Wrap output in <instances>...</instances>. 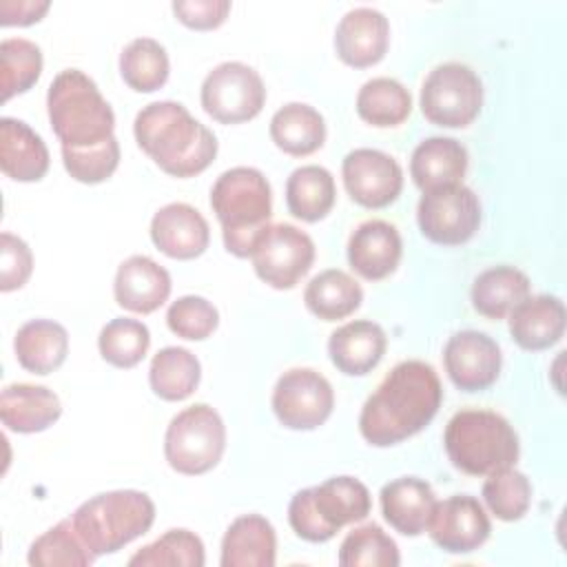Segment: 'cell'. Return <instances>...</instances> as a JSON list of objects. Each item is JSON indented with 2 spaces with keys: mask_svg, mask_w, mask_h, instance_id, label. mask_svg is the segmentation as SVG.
<instances>
[{
  "mask_svg": "<svg viewBox=\"0 0 567 567\" xmlns=\"http://www.w3.org/2000/svg\"><path fill=\"white\" fill-rule=\"evenodd\" d=\"M498 343L478 330L452 334L443 350V365L450 381L463 392L487 390L501 374Z\"/></svg>",
  "mask_w": 567,
  "mask_h": 567,
  "instance_id": "obj_15",
  "label": "cell"
},
{
  "mask_svg": "<svg viewBox=\"0 0 567 567\" xmlns=\"http://www.w3.org/2000/svg\"><path fill=\"white\" fill-rule=\"evenodd\" d=\"M166 323L173 334L188 341H202L217 330L219 312L208 299L184 295L168 306Z\"/></svg>",
  "mask_w": 567,
  "mask_h": 567,
  "instance_id": "obj_42",
  "label": "cell"
},
{
  "mask_svg": "<svg viewBox=\"0 0 567 567\" xmlns=\"http://www.w3.org/2000/svg\"><path fill=\"white\" fill-rule=\"evenodd\" d=\"M13 350L18 363L33 374L58 370L69 354V332L51 319H31L16 332Z\"/></svg>",
  "mask_w": 567,
  "mask_h": 567,
  "instance_id": "obj_28",
  "label": "cell"
},
{
  "mask_svg": "<svg viewBox=\"0 0 567 567\" xmlns=\"http://www.w3.org/2000/svg\"><path fill=\"white\" fill-rule=\"evenodd\" d=\"M357 113L379 128L399 126L412 113V95L394 78H372L357 93Z\"/></svg>",
  "mask_w": 567,
  "mask_h": 567,
  "instance_id": "obj_34",
  "label": "cell"
},
{
  "mask_svg": "<svg viewBox=\"0 0 567 567\" xmlns=\"http://www.w3.org/2000/svg\"><path fill=\"white\" fill-rule=\"evenodd\" d=\"M509 334L523 350H547L565 334V306L554 295L523 299L509 312Z\"/></svg>",
  "mask_w": 567,
  "mask_h": 567,
  "instance_id": "obj_22",
  "label": "cell"
},
{
  "mask_svg": "<svg viewBox=\"0 0 567 567\" xmlns=\"http://www.w3.org/2000/svg\"><path fill=\"white\" fill-rule=\"evenodd\" d=\"M171 286L166 268L146 255H133L120 264L113 281V295L120 308L137 315H151L168 299Z\"/></svg>",
  "mask_w": 567,
  "mask_h": 567,
  "instance_id": "obj_19",
  "label": "cell"
},
{
  "mask_svg": "<svg viewBox=\"0 0 567 567\" xmlns=\"http://www.w3.org/2000/svg\"><path fill=\"white\" fill-rule=\"evenodd\" d=\"M173 13L182 24L197 31H210L224 24L230 13L228 0H179L173 2Z\"/></svg>",
  "mask_w": 567,
  "mask_h": 567,
  "instance_id": "obj_45",
  "label": "cell"
},
{
  "mask_svg": "<svg viewBox=\"0 0 567 567\" xmlns=\"http://www.w3.org/2000/svg\"><path fill=\"white\" fill-rule=\"evenodd\" d=\"M443 388L434 368L419 359L396 363L368 396L359 432L374 447L396 445L419 434L439 412Z\"/></svg>",
  "mask_w": 567,
  "mask_h": 567,
  "instance_id": "obj_1",
  "label": "cell"
},
{
  "mask_svg": "<svg viewBox=\"0 0 567 567\" xmlns=\"http://www.w3.org/2000/svg\"><path fill=\"white\" fill-rule=\"evenodd\" d=\"M47 111L62 148H89L115 137L111 104L80 69H64L53 78L47 93Z\"/></svg>",
  "mask_w": 567,
  "mask_h": 567,
  "instance_id": "obj_4",
  "label": "cell"
},
{
  "mask_svg": "<svg viewBox=\"0 0 567 567\" xmlns=\"http://www.w3.org/2000/svg\"><path fill=\"white\" fill-rule=\"evenodd\" d=\"M33 270V255L27 241L11 233L0 235V290L11 292L22 288Z\"/></svg>",
  "mask_w": 567,
  "mask_h": 567,
  "instance_id": "obj_44",
  "label": "cell"
},
{
  "mask_svg": "<svg viewBox=\"0 0 567 567\" xmlns=\"http://www.w3.org/2000/svg\"><path fill=\"white\" fill-rule=\"evenodd\" d=\"M425 529L443 551L470 554L489 538L492 525L478 498L456 494L445 501H436Z\"/></svg>",
  "mask_w": 567,
  "mask_h": 567,
  "instance_id": "obj_14",
  "label": "cell"
},
{
  "mask_svg": "<svg viewBox=\"0 0 567 567\" xmlns=\"http://www.w3.org/2000/svg\"><path fill=\"white\" fill-rule=\"evenodd\" d=\"M334 408L330 381L312 368L286 370L272 390V412L288 430H317Z\"/></svg>",
  "mask_w": 567,
  "mask_h": 567,
  "instance_id": "obj_11",
  "label": "cell"
},
{
  "mask_svg": "<svg viewBox=\"0 0 567 567\" xmlns=\"http://www.w3.org/2000/svg\"><path fill=\"white\" fill-rule=\"evenodd\" d=\"M383 518L403 536H419L425 532L430 514L436 505L434 489L419 476H401L381 487Z\"/></svg>",
  "mask_w": 567,
  "mask_h": 567,
  "instance_id": "obj_21",
  "label": "cell"
},
{
  "mask_svg": "<svg viewBox=\"0 0 567 567\" xmlns=\"http://www.w3.org/2000/svg\"><path fill=\"white\" fill-rule=\"evenodd\" d=\"M306 308L321 321L350 317L363 301V290L354 277L339 268H328L310 279L303 290Z\"/></svg>",
  "mask_w": 567,
  "mask_h": 567,
  "instance_id": "obj_32",
  "label": "cell"
},
{
  "mask_svg": "<svg viewBox=\"0 0 567 567\" xmlns=\"http://www.w3.org/2000/svg\"><path fill=\"white\" fill-rule=\"evenodd\" d=\"M2 102L29 91L42 73V51L24 38H7L0 42Z\"/></svg>",
  "mask_w": 567,
  "mask_h": 567,
  "instance_id": "obj_41",
  "label": "cell"
},
{
  "mask_svg": "<svg viewBox=\"0 0 567 567\" xmlns=\"http://www.w3.org/2000/svg\"><path fill=\"white\" fill-rule=\"evenodd\" d=\"M341 175L350 199L363 208H385L403 188V171L399 162L377 148L350 151L343 157Z\"/></svg>",
  "mask_w": 567,
  "mask_h": 567,
  "instance_id": "obj_13",
  "label": "cell"
},
{
  "mask_svg": "<svg viewBox=\"0 0 567 567\" xmlns=\"http://www.w3.org/2000/svg\"><path fill=\"white\" fill-rule=\"evenodd\" d=\"M399 563L396 543L374 523L352 529L339 547L341 567H396Z\"/></svg>",
  "mask_w": 567,
  "mask_h": 567,
  "instance_id": "obj_40",
  "label": "cell"
},
{
  "mask_svg": "<svg viewBox=\"0 0 567 567\" xmlns=\"http://www.w3.org/2000/svg\"><path fill=\"white\" fill-rule=\"evenodd\" d=\"M266 102L261 75L244 62H221L202 82V109L219 124L257 117Z\"/></svg>",
  "mask_w": 567,
  "mask_h": 567,
  "instance_id": "obj_9",
  "label": "cell"
},
{
  "mask_svg": "<svg viewBox=\"0 0 567 567\" xmlns=\"http://www.w3.org/2000/svg\"><path fill=\"white\" fill-rule=\"evenodd\" d=\"M226 450V425L219 412L206 403H195L177 412L164 434V456L168 465L186 476L210 472Z\"/></svg>",
  "mask_w": 567,
  "mask_h": 567,
  "instance_id": "obj_7",
  "label": "cell"
},
{
  "mask_svg": "<svg viewBox=\"0 0 567 567\" xmlns=\"http://www.w3.org/2000/svg\"><path fill=\"white\" fill-rule=\"evenodd\" d=\"M334 199V177L323 166H299L286 182V206L301 221L312 224L323 219L332 210Z\"/></svg>",
  "mask_w": 567,
  "mask_h": 567,
  "instance_id": "obj_31",
  "label": "cell"
},
{
  "mask_svg": "<svg viewBox=\"0 0 567 567\" xmlns=\"http://www.w3.org/2000/svg\"><path fill=\"white\" fill-rule=\"evenodd\" d=\"M0 168L16 182H38L49 171V148L22 120H0Z\"/></svg>",
  "mask_w": 567,
  "mask_h": 567,
  "instance_id": "obj_25",
  "label": "cell"
},
{
  "mask_svg": "<svg viewBox=\"0 0 567 567\" xmlns=\"http://www.w3.org/2000/svg\"><path fill=\"white\" fill-rule=\"evenodd\" d=\"M250 259L261 281L277 290H290L310 270L315 244L292 224H272L257 239Z\"/></svg>",
  "mask_w": 567,
  "mask_h": 567,
  "instance_id": "obj_12",
  "label": "cell"
},
{
  "mask_svg": "<svg viewBox=\"0 0 567 567\" xmlns=\"http://www.w3.org/2000/svg\"><path fill=\"white\" fill-rule=\"evenodd\" d=\"M403 244L399 230L383 219L359 224L348 239V261L368 281L390 277L401 261Z\"/></svg>",
  "mask_w": 567,
  "mask_h": 567,
  "instance_id": "obj_18",
  "label": "cell"
},
{
  "mask_svg": "<svg viewBox=\"0 0 567 567\" xmlns=\"http://www.w3.org/2000/svg\"><path fill=\"white\" fill-rule=\"evenodd\" d=\"M445 452L456 470L470 476H487L518 461V434L509 421L492 410L456 412L443 434Z\"/></svg>",
  "mask_w": 567,
  "mask_h": 567,
  "instance_id": "obj_5",
  "label": "cell"
},
{
  "mask_svg": "<svg viewBox=\"0 0 567 567\" xmlns=\"http://www.w3.org/2000/svg\"><path fill=\"white\" fill-rule=\"evenodd\" d=\"M71 520L95 556L115 554L151 529L155 503L137 489L104 492L84 501Z\"/></svg>",
  "mask_w": 567,
  "mask_h": 567,
  "instance_id": "obj_6",
  "label": "cell"
},
{
  "mask_svg": "<svg viewBox=\"0 0 567 567\" xmlns=\"http://www.w3.org/2000/svg\"><path fill=\"white\" fill-rule=\"evenodd\" d=\"M49 2L47 0H2L0 2V24L2 27H27L33 24L38 20H42V16L49 11Z\"/></svg>",
  "mask_w": 567,
  "mask_h": 567,
  "instance_id": "obj_47",
  "label": "cell"
},
{
  "mask_svg": "<svg viewBox=\"0 0 567 567\" xmlns=\"http://www.w3.org/2000/svg\"><path fill=\"white\" fill-rule=\"evenodd\" d=\"M210 206L221 224L226 250L250 257L272 215V193L264 173L250 166L224 171L210 188Z\"/></svg>",
  "mask_w": 567,
  "mask_h": 567,
  "instance_id": "obj_3",
  "label": "cell"
},
{
  "mask_svg": "<svg viewBox=\"0 0 567 567\" xmlns=\"http://www.w3.org/2000/svg\"><path fill=\"white\" fill-rule=\"evenodd\" d=\"M66 173L82 184H100L109 179L120 164V144L115 137L89 148H62Z\"/></svg>",
  "mask_w": 567,
  "mask_h": 567,
  "instance_id": "obj_43",
  "label": "cell"
},
{
  "mask_svg": "<svg viewBox=\"0 0 567 567\" xmlns=\"http://www.w3.org/2000/svg\"><path fill=\"white\" fill-rule=\"evenodd\" d=\"M137 146L179 179L204 173L217 155V137L188 109L173 100L146 104L133 124Z\"/></svg>",
  "mask_w": 567,
  "mask_h": 567,
  "instance_id": "obj_2",
  "label": "cell"
},
{
  "mask_svg": "<svg viewBox=\"0 0 567 567\" xmlns=\"http://www.w3.org/2000/svg\"><path fill=\"white\" fill-rule=\"evenodd\" d=\"M481 106L483 84L467 64H439L421 84V113L436 126L465 128L478 117Z\"/></svg>",
  "mask_w": 567,
  "mask_h": 567,
  "instance_id": "obj_8",
  "label": "cell"
},
{
  "mask_svg": "<svg viewBox=\"0 0 567 567\" xmlns=\"http://www.w3.org/2000/svg\"><path fill=\"white\" fill-rule=\"evenodd\" d=\"M202 379V365L197 357L177 346L162 348L148 368L151 390L164 401H184L188 399Z\"/></svg>",
  "mask_w": 567,
  "mask_h": 567,
  "instance_id": "obj_33",
  "label": "cell"
},
{
  "mask_svg": "<svg viewBox=\"0 0 567 567\" xmlns=\"http://www.w3.org/2000/svg\"><path fill=\"white\" fill-rule=\"evenodd\" d=\"M529 277L514 266H494L483 270L472 284V306L487 319L507 317L529 297Z\"/></svg>",
  "mask_w": 567,
  "mask_h": 567,
  "instance_id": "obj_30",
  "label": "cell"
},
{
  "mask_svg": "<svg viewBox=\"0 0 567 567\" xmlns=\"http://www.w3.org/2000/svg\"><path fill=\"white\" fill-rule=\"evenodd\" d=\"M288 520H290L292 532L308 543H326L332 538V534L321 523V518L312 505L310 487H306L292 496V501L288 505Z\"/></svg>",
  "mask_w": 567,
  "mask_h": 567,
  "instance_id": "obj_46",
  "label": "cell"
},
{
  "mask_svg": "<svg viewBox=\"0 0 567 567\" xmlns=\"http://www.w3.org/2000/svg\"><path fill=\"white\" fill-rule=\"evenodd\" d=\"M27 560L35 567H84L95 560V554L86 547L73 520L64 518L33 540Z\"/></svg>",
  "mask_w": 567,
  "mask_h": 567,
  "instance_id": "obj_36",
  "label": "cell"
},
{
  "mask_svg": "<svg viewBox=\"0 0 567 567\" xmlns=\"http://www.w3.org/2000/svg\"><path fill=\"white\" fill-rule=\"evenodd\" d=\"M151 239L171 259H195L208 248L210 230L197 208L173 202L153 215Z\"/></svg>",
  "mask_w": 567,
  "mask_h": 567,
  "instance_id": "obj_17",
  "label": "cell"
},
{
  "mask_svg": "<svg viewBox=\"0 0 567 567\" xmlns=\"http://www.w3.org/2000/svg\"><path fill=\"white\" fill-rule=\"evenodd\" d=\"M310 498L332 536L343 525L363 520L372 507L368 487L354 476H332L321 485L310 487Z\"/></svg>",
  "mask_w": 567,
  "mask_h": 567,
  "instance_id": "obj_27",
  "label": "cell"
},
{
  "mask_svg": "<svg viewBox=\"0 0 567 567\" xmlns=\"http://www.w3.org/2000/svg\"><path fill=\"white\" fill-rule=\"evenodd\" d=\"M390 44L388 18L372 7L350 9L337 24L334 51L339 60L354 69H365L383 60Z\"/></svg>",
  "mask_w": 567,
  "mask_h": 567,
  "instance_id": "obj_16",
  "label": "cell"
},
{
  "mask_svg": "<svg viewBox=\"0 0 567 567\" xmlns=\"http://www.w3.org/2000/svg\"><path fill=\"white\" fill-rule=\"evenodd\" d=\"M275 146L292 157H306L326 142V122L317 109L301 102L284 104L270 120Z\"/></svg>",
  "mask_w": 567,
  "mask_h": 567,
  "instance_id": "obj_29",
  "label": "cell"
},
{
  "mask_svg": "<svg viewBox=\"0 0 567 567\" xmlns=\"http://www.w3.org/2000/svg\"><path fill=\"white\" fill-rule=\"evenodd\" d=\"M483 501L498 520H520L532 505V483L514 467L498 470L487 474V481L483 483Z\"/></svg>",
  "mask_w": 567,
  "mask_h": 567,
  "instance_id": "obj_39",
  "label": "cell"
},
{
  "mask_svg": "<svg viewBox=\"0 0 567 567\" xmlns=\"http://www.w3.org/2000/svg\"><path fill=\"white\" fill-rule=\"evenodd\" d=\"M465 171L467 151L454 137H427L414 148L410 159V175L423 193L461 184Z\"/></svg>",
  "mask_w": 567,
  "mask_h": 567,
  "instance_id": "obj_26",
  "label": "cell"
},
{
  "mask_svg": "<svg viewBox=\"0 0 567 567\" xmlns=\"http://www.w3.org/2000/svg\"><path fill=\"white\" fill-rule=\"evenodd\" d=\"M166 49L153 38H135L120 53V75L137 93H153L168 80Z\"/></svg>",
  "mask_w": 567,
  "mask_h": 567,
  "instance_id": "obj_35",
  "label": "cell"
},
{
  "mask_svg": "<svg viewBox=\"0 0 567 567\" xmlns=\"http://www.w3.org/2000/svg\"><path fill=\"white\" fill-rule=\"evenodd\" d=\"M151 346L148 328L131 317L111 319L97 337L100 354L106 363L115 368H133L137 365Z\"/></svg>",
  "mask_w": 567,
  "mask_h": 567,
  "instance_id": "obj_37",
  "label": "cell"
},
{
  "mask_svg": "<svg viewBox=\"0 0 567 567\" xmlns=\"http://www.w3.org/2000/svg\"><path fill=\"white\" fill-rule=\"evenodd\" d=\"M388 337L374 321L359 319L337 328L328 341V354L334 368L348 377L372 372L385 354Z\"/></svg>",
  "mask_w": 567,
  "mask_h": 567,
  "instance_id": "obj_20",
  "label": "cell"
},
{
  "mask_svg": "<svg viewBox=\"0 0 567 567\" xmlns=\"http://www.w3.org/2000/svg\"><path fill=\"white\" fill-rule=\"evenodd\" d=\"M206 563L204 543L188 529H168L155 543L128 558L131 567H202Z\"/></svg>",
  "mask_w": 567,
  "mask_h": 567,
  "instance_id": "obj_38",
  "label": "cell"
},
{
  "mask_svg": "<svg viewBox=\"0 0 567 567\" xmlns=\"http://www.w3.org/2000/svg\"><path fill=\"white\" fill-rule=\"evenodd\" d=\"M416 221L423 237L430 241L461 246L470 241L481 226V202L463 182L441 186L423 193L416 206Z\"/></svg>",
  "mask_w": 567,
  "mask_h": 567,
  "instance_id": "obj_10",
  "label": "cell"
},
{
  "mask_svg": "<svg viewBox=\"0 0 567 567\" xmlns=\"http://www.w3.org/2000/svg\"><path fill=\"white\" fill-rule=\"evenodd\" d=\"M62 414L53 390L31 383H11L0 394V419L11 432L33 434L53 425Z\"/></svg>",
  "mask_w": 567,
  "mask_h": 567,
  "instance_id": "obj_24",
  "label": "cell"
},
{
  "mask_svg": "<svg viewBox=\"0 0 567 567\" xmlns=\"http://www.w3.org/2000/svg\"><path fill=\"white\" fill-rule=\"evenodd\" d=\"M275 556V527L259 514L237 516L221 538V567H272Z\"/></svg>",
  "mask_w": 567,
  "mask_h": 567,
  "instance_id": "obj_23",
  "label": "cell"
}]
</instances>
